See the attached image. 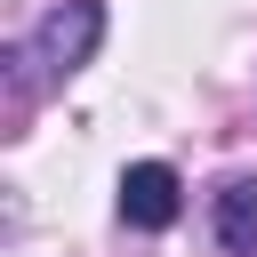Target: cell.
I'll return each mask as SVG.
<instances>
[{
	"label": "cell",
	"mask_w": 257,
	"mask_h": 257,
	"mask_svg": "<svg viewBox=\"0 0 257 257\" xmlns=\"http://www.w3.org/2000/svg\"><path fill=\"white\" fill-rule=\"evenodd\" d=\"M177 209H185V185H177L169 161H128V169H120V217H128L137 233L177 225Z\"/></svg>",
	"instance_id": "cell-2"
},
{
	"label": "cell",
	"mask_w": 257,
	"mask_h": 257,
	"mask_svg": "<svg viewBox=\"0 0 257 257\" xmlns=\"http://www.w3.org/2000/svg\"><path fill=\"white\" fill-rule=\"evenodd\" d=\"M96 40H104V0H64V8H48L40 32H32L40 80H72V72L96 56Z\"/></svg>",
	"instance_id": "cell-1"
},
{
	"label": "cell",
	"mask_w": 257,
	"mask_h": 257,
	"mask_svg": "<svg viewBox=\"0 0 257 257\" xmlns=\"http://www.w3.org/2000/svg\"><path fill=\"white\" fill-rule=\"evenodd\" d=\"M217 249L225 257H257V177H233L217 193Z\"/></svg>",
	"instance_id": "cell-3"
}]
</instances>
